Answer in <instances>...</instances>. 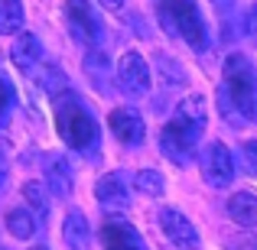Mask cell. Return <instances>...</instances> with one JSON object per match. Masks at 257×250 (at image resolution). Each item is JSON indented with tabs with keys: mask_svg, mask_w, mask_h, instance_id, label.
<instances>
[{
	"mask_svg": "<svg viewBox=\"0 0 257 250\" xmlns=\"http://www.w3.org/2000/svg\"><path fill=\"white\" fill-rule=\"evenodd\" d=\"M52 117H56L59 137L72 146V150L85 153L98 143V120L91 117V111L85 107V101L75 91H59L52 94Z\"/></svg>",
	"mask_w": 257,
	"mask_h": 250,
	"instance_id": "1",
	"label": "cell"
},
{
	"mask_svg": "<svg viewBox=\"0 0 257 250\" xmlns=\"http://www.w3.org/2000/svg\"><path fill=\"white\" fill-rule=\"evenodd\" d=\"M225 91L244 120H257V69L247 56L231 52L225 59Z\"/></svg>",
	"mask_w": 257,
	"mask_h": 250,
	"instance_id": "2",
	"label": "cell"
},
{
	"mask_svg": "<svg viewBox=\"0 0 257 250\" xmlns=\"http://www.w3.org/2000/svg\"><path fill=\"white\" fill-rule=\"evenodd\" d=\"M199 137H202V127L176 114L170 124L160 130V150H163V156L170 163L189 166L195 159V150H199Z\"/></svg>",
	"mask_w": 257,
	"mask_h": 250,
	"instance_id": "3",
	"label": "cell"
},
{
	"mask_svg": "<svg viewBox=\"0 0 257 250\" xmlns=\"http://www.w3.org/2000/svg\"><path fill=\"white\" fill-rule=\"evenodd\" d=\"M65 17L75 33V39H82L88 49H98L104 39V26H101L98 13H94L91 0H65Z\"/></svg>",
	"mask_w": 257,
	"mask_h": 250,
	"instance_id": "4",
	"label": "cell"
},
{
	"mask_svg": "<svg viewBox=\"0 0 257 250\" xmlns=\"http://www.w3.org/2000/svg\"><path fill=\"white\" fill-rule=\"evenodd\" d=\"M199 169H202V179H205L212 188L231 185V179H234V156H231V150H228L221 140L208 143L205 150H202V156H199Z\"/></svg>",
	"mask_w": 257,
	"mask_h": 250,
	"instance_id": "5",
	"label": "cell"
},
{
	"mask_svg": "<svg viewBox=\"0 0 257 250\" xmlns=\"http://www.w3.org/2000/svg\"><path fill=\"white\" fill-rule=\"evenodd\" d=\"M117 82H120V91L131 94V98H144L150 91V65L140 52H124L117 62Z\"/></svg>",
	"mask_w": 257,
	"mask_h": 250,
	"instance_id": "6",
	"label": "cell"
},
{
	"mask_svg": "<svg viewBox=\"0 0 257 250\" xmlns=\"http://www.w3.org/2000/svg\"><path fill=\"white\" fill-rule=\"evenodd\" d=\"M131 175L124 172H107L94 182V198L101 201L104 211H124L131 205Z\"/></svg>",
	"mask_w": 257,
	"mask_h": 250,
	"instance_id": "7",
	"label": "cell"
},
{
	"mask_svg": "<svg viewBox=\"0 0 257 250\" xmlns=\"http://www.w3.org/2000/svg\"><path fill=\"white\" fill-rule=\"evenodd\" d=\"M160 227H163V234L170 237V244H176L179 250H199V244H202L195 224L179 208H163V211H160Z\"/></svg>",
	"mask_w": 257,
	"mask_h": 250,
	"instance_id": "8",
	"label": "cell"
},
{
	"mask_svg": "<svg viewBox=\"0 0 257 250\" xmlns=\"http://www.w3.org/2000/svg\"><path fill=\"white\" fill-rule=\"evenodd\" d=\"M107 127L124 146H140L147 140V127L137 107H114L111 117H107Z\"/></svg>",
	"mask_w": 257,
	"mask_h": 250,
	"instance_id": "9",
	"label": "cell"
},
{
	"mask_svg": "<svg viewBox=\"0 0 257 250\" xmlns=\"http://www.w3.org/2000/svg\"><path fill=\"white\" fill-rule=\"evenodd\" d=\"M101 244H104V250H147L137 227L124 218H107L101 224Z\"/></svg>",
	"mask_w": 257,
	"mask_h": 250,
	"instance_id": "10",
	"label": "cell"
},
{
	"mask_svg": "<svg viewBox=\"0 0 257 250\" xmlns=\"http://www.w3.org/2000/svg\"><path fill=\"white\" fill-rule=\"evenodd\" d=\"M43 172H46V185L52 188V195L69 198V195H72V169H69V163L52 153V156L43 159Z\"/></svg>",
	"mask_w": 257,
	"mask_h": 250,
	"instance_id": "11",
	"label": "cell"
},
{
	"mask_svg": "<svg viewBox=\"0 0 257 250\" xmlns=\"http://www.w3.org/2000/svg\"><path fill=\"white\" fill-rule=\"evenodd\" d=\"M10 56H13V65H17L20 72H33L43 62V43H39V36H33V33H23V36H17Z\"/></svg>",
	"mask_w": 257,
	"mask_h": 250,
	"instance_id": "12",
	"label": "cell"
},
{
	"mask_svg": "<svg viewBox=\"0 0 257 250\" xmlns=\"http://www.w3.org/2000/svg\"><path fill=\"white\" fill-rule=\"evenodd\" d=\"M62 240L69 250H88L91 247V227L82 211H69L62 221Z\"/></svg>",
	"mask_w": 257,
	"mask_h": 250,
	"instance_id": "13",
	"label": "cell"
},
{
	"mask_svg": "<svg viewBox=\"0 0 257 250\" xmlns=\"http://www.w3.org/2000/svg\"><path fill=\"white\" fill-rule=\"evenodd\" d=\"M228 214H231L234 224L254 227L257 224V195H251V192H234L231 198H228Z\"/></svg>",
	"mask_w": 257,
	"mask_h": 250,
	"instance_id": "14",
	"label": "cell"
},
{
	"mask_svg": "<svg viewBox=\"0 0 257 250\" xmlns=\"http://www.w3.org/2000/svg\"><path fill=\"white\" fill-rule=\"evenodd\" d=\"M7 231L20 240L36 237V214H33L30 208H10V211H7Z\"/></svg>",
	"mask_w": 257,
	"mask_h": 250,
	"instance_id": "15",
	"label": "cell"
},
{
	"mask_svg": "<svg viewBox=\"0 0 257 250\" xmlns=\"http://www.w3.org/2000/svg\"><path fill=\"white\" fill-rule=\"evenodd\" d=\"M46 188H49V185H43V182H26V185H23L26 208L36 214V221L49 218V192H46Z\"/></svg>",
	"mask_w": 257,
	"mask_h": 250,
	"instance_id": "16",
	"label": "cell"
},
{
	"mask_svg": "<svg viewBox=\"0 0 257 250\" xmlns=\"http://www.w3.org/2000/svg\"><path fill=\"white\" fill-rule=\"evenodd\" d=\"M134 188H137L140 195H147V198H163L166 195V179L157 172V169H140V172L134 175Z\"/></svg>",
	"mask_w": 257,
	"mask_h": 250,
	"instance_id": "17",
	"label": "cell"
},
{
	"mask_svg": "<svg viewBox=\"0 0 257 250\" xmlns=\"http://www.w3.org/2000/svg\"><path fill=\"white\" fill-rule=\"evenodd\" d=\"M23 26V4L20 0H0V36H13Z\"/></svg>",
	"mask_w": 257,
	"mask_h": 250,
	"instance_id": "18",
	"label": "cell"
},
{
	"mask_svg": "<svg viewBox=\"0 0 257 250\" xmlns=\"http://www.w3.org/2000/svg\"><path fill=\"white\" fill-rule=\"evenodd\" d=\"M85 72H88V78L94 82V88H98V91H107V56H104V52H98V49L88 52Z\"/></svg>",
	"mask_w": 257,
	"mask_h": 250,
	"instance_id": "19",
	"label": "cell"
},
{
	"mask_svg": "<svg viewBox=\"0 0 257 250\" xmlns=\"http://www.w3.org/2000/svg\"><path fill=\"white\" fill-rule=\"evenodd\" d=\"M176 114H179V117H186V120H192V124H199V127H205V117H208L205 98H199V94H189L186 101H179Z\"/></svg>",
	"mask_w": 257,
	"mask_h": 250,
	"instance_id": "20",
	"label": "cell"
},
{
	"mask_svg": "<svg viewBox=\"0 0 257 250\" xmlns=\"http://www.w3.org/2000/svg\"><path fill=\"white\" fill-rule=\"evenodd\" d=\"M218 111H221V117H225L228 124H241V120H244V117H241V111H238V107H234V101L228 98L225 85L218 88Z\"/></svg>",
	"mask_w": 257,
	"mask_h": 250,
	"instance_id": "21",
	"label": "cell"
},
{
	"mask_svg": "<svg viewBox=\"0 0 257 250\" xmlns=\"http://www.w3.org/2000/svg\"><path fill=\"white\" fill-rule=\"evenodd\" d=\"M43 88H46L49 94L65 91V75H62V69H52V65H46V69H43Z\"/></svg>",
	"mask_w": 257,
	"mask_h": 250,
	"instance_id": "22",
	"label": "cell"
},
{
	"mask_svg": "<svg viewBox=\"0 0 257 250\" xmlns=\"http://www.w3.org/2000/svg\"><path fill=\"white\" fill-rule=\"evenodd\" d=\"M241 163H244L247 175L257 179V140H247V143L241 146Z\"/></svg>",
	"mask_w": 257,
	"mask_h": 250,
	"instance_id": "23",
	"label": "cell"
},
{
	"mask_svg": "<svg viewBox=\"0 0 257 250\" xmlns=\"http://www.w3.org/2000/svg\"><path fill=\"white\" fill-rule=\"evenodd\" d=\"M10 104H13V88H10V82H7L4 75H0V120L7 117Z\"/></svg>",
	"mask_w": 257,
	"mask_h": 250,
	"instance_id": "24",
	"label": "cell"
},
{
	"mask_svg": "<svg viewBox=\"0 0 257 250\" xmlns=\"http://www.w3.org/2000/svg\"><path fill=\"white\" fill-rule=\"evenodd\" d=\"M247 33H251V36L257 39V4L251 7V10H247Z\"/></svg>",
	"mask_w": 257,
	"mask_h": 250,
	"instance_id": "25",
	"label": "cell"
},
{
	"mask_svg": "<svg viewBox=\"0 0 257 250\" xmlns=\"http://www.w3.org/2000/svg\"><path fill=\"white\" fill-rule=\"evenodd\" d=\"M101 7H104V10H111V13H120L124 10V0H98Z\"/></svg>",
	"mask_w": 257,
	"mask_h": 250,
	"instance_id": "26",
	"label": "cell"
},
{
	"mask_svg": "<svg viewBox=\"0 0 257 250\" xmlns=\"http://www.w3.org/2000/svg\"><path fill=\"white\" fill-rule=\"evenodd\" d=\"M4 185H7V159L0 156V188H4Z\"/></svg>",
	"mask_w": 257,
	"mask_h": 250,
	"instance_id": "27",
	"label": "cell"
},
{
	"mask_svg": "<svg viewBox=\"0 0 257 250\" xmlns=\"http://www.w3.org/2000/svg\"><path fill=\"white\" fill-rule=\"evenodd\" d=\"M212 4H215V7H221V10H225V7H231L234 0H212Z\"/></svg>",
	"mask_w": 257,
	"mask_h": 250,
	"instance_id": "28",
	"label": "cell"
},
{
	"mask_svg": "<svg viewBox=\"0 0 257 250\" xmlns=\"http://www.w3.org/2000/svg\"><path fill=\"white\" fill-rule=\"evenodd\" d=\"M160 4H170L173 7V4H192V0H160Z\"/></svg>",
	"mask_w": 257,
	"mask_h": 250,
	"instance_id": "29",
	"label": "cell"
},
{
	"mask_svg": "<svg viewBox=\"0 0 257 250\" xmlns=\"http://www.w3.org/2000/svg\"><path fill=\"white\" fill-rule=\"evenodd\" d=\"M33 250H46V247H33Z\"/></svg>",
	"mask_w": 257,
	"mask_h": 250,
	"instance_id": "30",
	"label": "cell"
}]
</instances>
